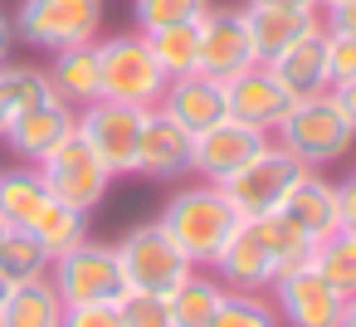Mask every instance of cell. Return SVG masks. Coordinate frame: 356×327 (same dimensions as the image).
Returning a JSON list of instances; mask_svg holds the SVG:
<instances>
[{
	"label": "cell",
	"instance_id": "obj_32",
	"mask_svg": "<svg viewBox=\"0 0 356 327\" xmlns=\"http://www.w3.org/2000/svg\"><path fill=\"white\" fill-rule=\"evenodd\" d=\"M118 317H122V327H171V303H166V293L127 288L118 298Z\"/></svg>",
	"mask_w": 356,
	"mask_h": 327
},
{
	"label": "cell",
	"instance_id": "obj_42",
	"mask_svg": "<svg viewBox=\"0 0 356 327\" xmlns=\"http://www.w3.org/2000/svg\"><path fill=\"white\" fill-rule=\"evenodd\" d=\"M317 6H322V10H327V6H341V0H317Z\"/></svg>",
	"mask_w": 356,
	"mask_h": 327
},
{
	"label": "cell",
	"instance_id": "obj_14",
	"mask_svg": "<svg viewBox=\"0 0 356 327\" xmlns=\"http://www.w3.org/2000/svg\"><path fill=\"white\" fill-rule=\"evenodd\" d=\"M191 157H195V137L166 118L161 108H147L142 118V137H137V166L132 176H147V181H181L191 176Z\"/></svg>",
	"mask_w": 356,
	"mask_h": 327
},
{
	"label": "cell",
	"instance_id": "obj_26",
	"mask_svg": "<svg viewBox=\"0 0 356 327\" xmlns=\"http://www.w3.org/2000/svg\"><path fill=\"white\" fill-rule=\"evenodd\" d=\"M49 264L54 259L44 254V244L30 230H6V234H0V283H6V288L30 283V278H44Z\"/></svg>",
	"mask_w": 356,
	"mask_h": 327
},
{
	"label": "cell",
	"instance_id": "obj_25",
	"mask_svg": "<svg viewBox=\"0 0 356 327\" xmlns=\"http://www.w3.org/2000/svg\"><path fill=\"white\" fill-rule=\"evenodd\" d=\"M156 64L166 69V79H186V74H200V20H186V25H166V30H152L147 35Z\"/></svg>",
	"mask_w": 356,
	"mask_h": 327
},
{
	"label": "cell",
	"instance_id": "obj_5",
	"mask_svg": "<svg viewBox=\"0 0 356 327\" xmlns=\"http://www.w3.org/2000/svg\"><path fill=\"white\" fill-rule=\"evenodd\" d=\"M10 30L15 40L44 54L93 45L103 40V0H20L10 15Z\"/></svg>",
	"mask_w": 356,
	"mask_h": 327
},
{
	"label": "cell",
	"instance_id": "obj_10",
	"mask_svg": "<svg viewBox=\"0 0 356 327\" xmlns=\"http://www.w3.org/2000/svg\"><path fill=\"white\" fill-rule=\"evenodd\" d=\"M142 118H147V108H132V103H118V98H93L88 108H79V132L103 157V166L113 176H132Z\"/></svg>",
	"mask_w": 356,
	"mask_h": 327
},
{
	"label": "cell",
	"instance_id": "obj_28",
	"mask_svg": "<svg viewBox=\"0 0 356 327\" xmlns=\"http://www.w3.org/2000/svg\"><path fill=\"white\" fill-rule=\"evenodd\" d=\"M307 264H312V269H317V278H322L327 288H337L341 298H351V293H356V239H351L346 230H337V234L317 239V244H312V254H307Z\"/></svg>",
	"mask_w": 356,
	"mask_h": 327
},
{
	"label": "cell",
	"instance_id": "obj_16",
	"mask_svg": "<svg viewBox=\"0 0 356 327\" xmlns=\"http://www.w3.org/2000/svg\"><path fill=\"white\" fill-rule=\"evenodd\" d=\"M74 127H79V108H69L64 98H49V103H35V108L15 113L0 142H6L20 161L40 166V161H44V157L74 132Z\"/></svg>",
	"mask_w": 356,
	"mask_h": 327
},
{
	"label": "cell",
	"instance_id": "obj_40",
	"mask_svg": "<svg viewBox=\"0 0 356 327\" xmlns=\"http://www.w3.org/2000/svg\"><path fill=\"white\" fill-rule=\"evenodd\" d=\"M337 327H356V293L341 303V322H337Z\"/></svg>",
	"mask_w": 356,
	"mask_h": 327
},
{
	"label": "cell",
	"instance_id": "obj_21",
	"mask_svg": "<svg viewBox=\"0 0 356 327\" xmlns=\"http://www.w3.org/2000/svg\"><path fill=\"white\" fill-rule=\"evenodd\" d=\"M98 45V40H93ZM93 45H74V49H59L49 54V83H54V98H64L69 108H88L93 98H103V83H98V49Z\"/></svg>",
	"mask_w": 356,
	"mask_h": 327
},
{
	"label": "cell",
	"instance_id": "obj_19",
	"mask_svg": "<svg viewBox=\"0 0 356 327\" xmlns=\"http://www.w3.org/2000/svg\"><path fill=\"white\" fill-rule=\"evenodd\" d=\"M273 79L288 88V98H312V93H327L332 88V74H327V25L302 35L298 45H288L278 59H268Z\"/></svg>",
	"mask_w": 356,
	"mask_h": 327
},
{
	"label": "cell",
	"instance_id": "obj_23",
	"mask_svg": "<svg viewBox=\"0 0 356 327\" xmlns=\"http://www.w3.org/2000/svg\"><path fill=\"white\" fill-rule=\"evenodd\" d=\"M49 200H54V196H49L44 176H40V166L20 161V166H6V171H0V220H6L10 230H30L35 215H40Z\"/></svg>",
	"mask_w": 356,
	"mask_h": 327
},
{
	"label": "cell",
	"instance_id": "obj_9",
	"mask_svg": "<svg viewBox=\"0 0 356 327\" xmlns=\"http://www.w3.org/2000/svg\"><path fill=\"white\" fill-rule=\"evenodd\" d=\"M40 176H44V186H49L54 200H64V205H74V210H83V215H93V210L103 205L108 186L118 181V176L103 166V157L83 142L79 127L40 161Z\"/></svg>",
	"mask_w": 356,
	"mask_h": 327
},
{
	"label": "cell",
	"instance_id": "obj_8",
	"mask_svg": "<svg viewBox=\"0 0 356 327\" xmlns=\"http://www.w3.org/2000/svg\"><path fill=\"white\" fill-rule=\"evenodd\" d=\"M49 283L59 288L64 308H74V303H118L127 293L118 244H103L93 234L49 264Z\"/></svg>",
	"mask_w": 356,
	"mask_h": 327
},
{
	"label": "cell",
	"instance_id": "obj_30",
	"mask_svg": "<svg viewBox=\"0 0 356 327\" xmlns=\"http://www.w3.org/2000/svg\"><path fill=\"white\" fill-rule=\"evenodd\" d=\"M210 327H283V317H278V308H273L268 293H239V288H229Z\"/></svg>",
	"mask_w": 356,
	"mask_h": 327
},
{
	"label": "cell",
	"instance_id": "obj_37",
	"mask_svg": "<svg viewBox=\"0 0 356 327\" xmlns=\"http://www.w3.org/2000/svg\"><path fill=\"white\" fill-rule=\"evenodd\" d=\"M332 103L341 108V118L356 127V79H341V83H332Z\"/></svg>",
	"mask_w": 356,
	"mask_h": 327
},
{
	"label": "cell",
	"instance_id": "obj_20",
	"mask_svg": "<svg viewBox=\"0 0 356 327\" xmlns=\"http://www.w3.org/2000/svg\"><path fill=\"white\" fill-rule=\"evenodd\" d=\"M312 30H322V10H264V6H249V35H254L259 64L278 59L288 45H298Z\"/></svg>",
	"mask_w": 356,
	"mask_h": 327
},
{
	"label": "cell",
	"instance_id": "obj_4",
	"mask_svg": "<svg viewBox=\"0 0 356 327\" xmlns=\"http://www.w3.org/2000/svg\"><path fill=\"white\" fill-rule=\"evenodd\" d=\"M98 49V83H103V98H118V103H132V108H156L161 93H166V69L156 64L152 45L142 30H127V35H108L93 45Z\"/></svg>",
	"mask_w": 356,
	"mask_h": 327
},
{
	"label": "cell",
	"instance_id": "obj_29",
	"mask_svg": "<svg viewBox=\"0 0 356 327\" xmlns=\"http://www.w3.org/2000/svg\"><path fill=\"white\" fill-rule=\"evenodd\" d=\"M0 93H6L10 103V118L35 108V103H49L54 98V83L40 64H10V59H0Z\"/></svg>",
	"mask_w": 356,
	"mask_h": 327
},
{
	"label": "cell",
	"instance_id": "obj_43",
	"mask_svg": "<svg viewBox=\"0 0 356 327\" xmlns=\"http://www.w3.org/2000/svg\"><path fill=\"white\" fill-rule=\"evenodd\" d=\"M0 303H6V283H0Z\"/></svg>",
	"mask_w": 356,
	"mask_h": 327
},
{
	"label": "cell",
	"instance_id": "obj_24",
	"mask_svg": "<svg viewBox=\"0 0 356 327\" xmlns=\"http://www.w3.org/2000/svg\"><path fill=\"white\" fill-rule=\"evenodd\" d=\"M225 283L215 278V269H191L171 293H166V303H171V327H210L215 322V312H220V303H225Z\"/></svg>",
	"mask_w": 356,
	"mask_h": 327
},
{
	"label": "cell",
	"instance_id": "obj_27",
	"mask_svg": "<svg viewBox=\"0 0 356 327\" xmlns=\"http://www.w3.org/2000/svg\"><path fill=\"white\" fill-rule=\"evenodd\" d=\"M30 234L44 244V254H49V259H59V254H69L74 244H83V239H88V215H83V210H74V205H64V200H49V205L35 215Z\"/></svg>",
	"mask_w": 356,
	"mask_h": 327
},
{
	"label": "cell",
	"instance_id": "obj_7",
	"mask_svg": "<svg viewBox=\"0 0 356 327\" xmlns=\"http://www.w3.org/2000/svg\"><path fill=\"white\" fill-rule=\"evenodd\" d=\"M118 259H122L127 288H142V293H171V288L195 269L161 220L132 225V230L118 239Z\"/></svg>",
	"mask_w": 356,
	"mask_h": 327
},
{
	"label": "cell",
	"instance_id": "obj_41",
	"mask_svg": "<svg viewBox=\"0 0 356 327\" xmlns=\"http://www.w3.org/2000/svg\"><path fill=\"white\" fill-rule=\"evenodd\" d=\"M6 127H10V103H6V93H0V137H6Z\"/></svg>",
	"mask_w": 356,
	"mask_h": 327
},
{
	"label": "cell",
	"instance_id": "obj_34",
	"mask_svg": "<svg viewBox=\"0 0 356 327\" xmlns=\"http://www.w3.org/2000/svg\"><path fill=\"white\" fill-rule=\"evenodd\" d=\"M59 327H122V317H118V303H74L64 308Z\"/></svg>",
	"mask_w": 356,
	"mask_h": 327
},
{
	"label": "cell",
	"instance_id": "obj_1",
	"mask_svg": "<svg viewBox=\"0 0 356 327\" xmlns=\"http://www.w3.org/2000/svg\"><path fill=\"white\" fill-rule=\"evenodd\" d=\"M307 254H312V239L283 210H273L259 220H239V230L229 234V244L215 259V278L239 293H268V283L283 269L307 264Z\"/></svg>",
	"mask_w": 356,
	"mask_h": 327
},
{
	"label": "cell",
	"instance_id": "obj_18",
	"mask_svg": "<svg viewBox=\"0 0 356 327\" xmlns=\"http://www.w3.org/2000/svg\"><path fill=\"white\" fill-rule=\"evenodd\" d=\"M156 108H161L166 118H176L191 137L205 132V127H215L220 118H229V108H225V83H215V79H205V74L171 79Z\"/></svg>",
	"mask_w": 356,
	"mask_h": 327
},
{
	"label": "cell",
	"instance_id": "obj_36",
	"mask_svg": "<svg viewBox=\"0 0 356 327\" xmlns=\"http://www.w3.org/2000/svg\"><path fill=\"white\" fill-rule=\"evenodd\" d=\"M322 25H327V30H341V35H356V0L327 6V10H322Z\"/></svg>",
	"mask_w": 356,
	"mask_h": 327
},
{
	"label": "cell",
	"instance_id": "obj_3",
	"mask_svg": "<svg viewBox=\"0 0 356 327\" xmlns=\"http://www.w3.org/2000/svg\"><path fill=\"white\" fill-rule=\"evenodd\" d=\"M273 142L288 147L307 171H327V166L351 157L356 127L341 118V108L332 103V88H327V93H312V98H298L288 108V118L273 127Z\"/></svg>",
	"mask_w": 356,
	"mask_h": 327
},
{
	"label": "cell",
	"instance_id": "obj_35",
	"mask_svg": "<svg viewBox=\"0 0 356 327\" xmlns=\"http://www.w3.org/2000/svg\"><path fill=\"white\" fill-rule=\"evenodd\" d=\"M337 196H341V230L356 234V171H346L337 181Z\"/></svg>",
	"mask_w": 356,
	"mask_h": 327
},
{
	"label": "cell",
	"instance_id": "obj_33",
	"mask_svg": "<svg viewBox=\"0 0 356 327\" xmlns=\"http://www.w3.org/2000/svg\"><path fill=\"white\" fill-rule=\"evenodd\" d=\"M327 74H332V83L356 79V35L327 30Z\"/></svg>",
	"mask_w": 356,
	"mask_h": 327
},
{
	"label": "cell",
	"instance_id": "obj_15",
	"mask_svg": "<svg viewBox=\"0 0 356 327\" xmlns=\"http://www.w3.org/2000/svg\"><path fill=\"white\" fill-rule=\"evenodd\" d=\"M225 108H229V118H239V122H249V127H264V132L273 137V127L288 118L293 98H288V88L273 79L268 64H249L244 74L225 79Z\"/></svg>",
	"mask_w": 356,
	"mask_h": 327
},
{
	"label": "cell",
	"instance_id": "obj_44",
	"mask_svg": "<svg viewBox=\"0 0 356 327\" xmlns=\"http://www.w3.org/2000/svg\"><path fill=\"white\" fill-rule=\"evenodd\" d=\"M6 230H10V225H6V220H0V234H6Z\"/></svg>",
	"mask_w": 356,
	"mask_h": 327
},
{
	"label": "cell",
	"instance_id": "obj_22",
	"mask_svg": "<svg viewBox=\"0 0 356 327\" xmlns=\"http://www.w3.org/2000/svg\"><path fill=\"white\" fill-rule=\"evenodd\" d=\"M59 322H64V298H59V288L49 283V273L6 288V303H0V327H59Z\"/></svg>",
	"mask_w": 356,
	"mask_h": 327
},
{
	"label": "cell",
	"instance_id": "obj_12",
	"mask_svg": "<svg viewBox=\"0 0 356 327\" xmlns=\"http://www.w3.org/2000/svg\"><path fill=\"white\" fill-rule=\"evenodd\" d=\"M268 298H273L283 327H337V322H341V303H346L337 288H327V283L317 278L312 264L283 269V273L268 283Z\"/></svg>",
	"mask_w": 356,
	"mask_h": 327
},
{
	"label": "cell",
	"instance_id": "obj_13",
	"mask_svg": "<svg viewBox=\"0 0 356 327\" xmlns=\"http://www.w3.org/2000/svg\"><path fill=\"white\" fill-rule=\"evenodd\" d=\"M273 137L264 132V127H249V122H239V118H220L215 127H205V132H195V157H191V176H200V181H229L249 157H259L264 147H268Z\"/></svg>",
	"mask_w": 356,
	"mask_h": 327
},
{
	"label": "cell",
	"instance_id": "obj_11",
	"mask_svg": "<svg viewBox=\"0 0 356 327\" xmlns=\"http://www.w3.org/2000/svg\"><path fill=\"white\" fill-rule=\"evenodd\" d=\"M249 64H259L249 35V6H210L200 15V74L225 83Z\"/></svg>",
	"mask_w": 356,
	"mask_h": 327
},
{
	"label": "cell",
	"instance_id": "obj_38",
	"mask_svg": "<svg viewBox=\"0 0 356 327\" xmlns=\"http://www.w3.org/2000/svg\"><path fill=\"white\" fill-rule=\"evenodd\" d=\"M244 6H264V10H322L317 0H244Z\"/></svg>",
	"mask_w": 356,
	"mask_h": 327
},
{
	"label": "cell",
	"instance_id": "obj_39",
	"mask_svg": "<svg viewBox=\"0 0 356 327\" xmlns=\"http://www.w3.org/2000/svg\"><path fill=\"white\" fill-rule=\"evenodd\" d=\"M10 45H15V30H10V15H0V59H10Z\"/></svg>",
	"mask_w": 356,
	"mask_h": 327
},
{
	"label": "cell",
	"instance_id": "obj_6",
	"mask_svg": "<svg viewBox=\"0 0 356 327\" xmlns=\"http://www.w3.org/2000/svg\"><path fill=\"white\" fill-rule=\"evenodd\" d=\"M302 161L288 152V147H278V142H268L259 157H249L229 181H220L225 186V196H229V205L239 210V220H259V215H273V210H283V200H288V191L302 181Z\"/></svg>",
	"mask_w": 356,
	"mask_h": 327
},
{
	"label": "cell",
	"instance_id": "obj_2",
	"mask_svg": "<svg viewBox=\"0 0 356 327\" xmlns=\"http://www.w3.org/2000/svg\"><path fill=\"white\" fill-rule=\"evenodd\" d=\"M156 220L171 230V239L186 249V259H191L195 269H215L220 249H225L229 234L239 230V210L229 205L225 186H215V181L176 186Z\"/></svg>",
	"mask_w": 356,
	"mask_h": 327
},
{
	"label": "cell",
	"instance_id": "obj_17",
	"mask_svg": "<svg viewBox=\"0 0 356 327\" xmlns=\"http://www.w3.org/2000/svg\"><path fill=\"white\" fill-rule=\"evenodd\" d=\"M283 215L317 244V239H327V234H337L341 230V196H337V181L327 176V171H302V181L288 191V200H283Z\"/></svg>",
	"mask_w": 356,
	"mask_h": 327
},
{
	"label": "cell",
	"instance_id": "obj_31",
	"mask_svg": "<svg viewBox=\"0 0 356 327\" xmlns=\"http://www.w3.org/2000/svg\"><path fill=\"white\" fill-rule=\"evenodd\" d=\"M205 10H210V0H132V30L152 35V30H166V25L200 20Z\"/></svg>",
	"mask_w": 356,
	"mask_h": 327
}]
</instances>
